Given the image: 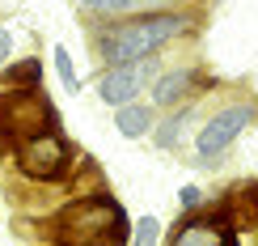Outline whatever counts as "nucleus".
Wrapping results in <instances>:
<instances>
[{
    "mask_svg": "<svg viewBox=\"0 0 258 246\" xmlns=\"http://www.w3.org/2000/svg\"><path fill=\"white\" fill-rule=\"evenodd\" d=\"M59 132V115L42 89H0V153Z\"/></svg>",
    "mask_w": 258,
    "mask_h": 246,
    "instance_id": "3",
    "label": "nucleus"
},
{
    "mask_svg": "<svg viewBox=\"0 0 258 246\" xmlns=\"http://www.w3.org/2000/svg\"><path fill=\"white\" fill-rule=\"evenodd\" d=\"M161 238V221L157 217H140L136 229H132V246H157Z\"/></svg>",
    "mask_w": 258,
    "mask_h": 246,
    "instance_id": "13",
    "label": "nucleus"
},
{
    "mask_svg": "<svg viewBox=\"0 0 258 246\" xmlns=\"http://www.w3.org/2000/svg\"><path fill=\"white\" fill-rule=\"evenodd\" d=\"M55 238L59 246H114L119 238H127V212L106 191L72 200L55 217Z\"/></svg>",
    "mask_w": 258,
    "mask_h": 246,
    "instance_id": "2",
    "label": "nucleus"
},
{
    "mask_svg": "<svg viewBox=\"0 0 258 246\" xmlns=\"http://www.w3.org/2000/svg\"><path fill=\"white\" fill-rule=\"evenodd\" d=\"M254 106H258V93H254Z\"/></svg>",
    "mask_w": 258,
    "mask_h": 246,
    "instance_id": "16",
    "label": "nucleus"
},
{
    "mask_svg": "<svg viewBox=\"0 0 258 246\" xmlns=\"http://www.w3.org/2000/svg\"><path fill=\"white\" fill-rule=\"evenodd\" d=\"M9 60H13V34H9V26H0V72L9 68Z\"/></svg>",
    "mask_w": 258,
    "mask_h": 246,
    "instance_id": "15",
    "label": "nucleus"
},
{
    "mask_svg": "<svg viewBox=\"0 0 258 246\" xmlns=\"http://www.w3.org/2000/svg\"><path fill=\"white\" fill-rule=\"evenodd\" d=\"M51 56H55V72H59V81H63V93H81V77H77V68H72V56L63 47H55Z\"/></svg>",
    "mask_w": 258,
    "mask_h": 246,
    "instance_id": "12",
    "label": "nucleus"
},
{
    "mask_svg": "<svg viewBox=\"0 0 258 246\" xmlns=\"http://www.w3.org/2000/svg\"><path fill=\"white\" fill-rule=\"evenodd\" d=\"M190 26H195V13H186V9H153V13H140L132 21L93 26L89 47L98 51L102 68H127V64L157 60V51L182 38Z\"/></svg>",
    "mask_w": 258,
    "mask_h": 246,
    "instance_id": "1",
    "label": "nucleus"
},
{
    "mask_svg": "<svg viewBox=\"0 0 258 246\" xmlns=\"http://www.w3.org/2000/svg\"><path fill=\"white\" fill-rule=\"evenodd\" d=\"M199 68H190V64H178V68H165L161 77L148 85V106H161V111H178V106H190V98L199 93Z\"/></svg>",
    "mask_w": 258,
    "mask_h": 246,
    "instance_id": "8",
    "label": "nucleus"
},
{
    "mask_svg": "<svg viewBox=\"0 0 258 246\" xmlns=\"http://www.w3.org/2000/svg\"><path fill=\"white\" fill-rule=\"evenodd\" d=\"M68 166H72V144L63 140V132L38 136V140L17 149V170L34 183H59L68 174Z\"/></svg>",
    "mask_w": 258,
    "mask_h": 246,
    "instance_id": "5",
    "label": "nucleus"
},
{
    "mask_svg": "<svg viewBox=\"0 0 258 246\" xmlns=\"http://www.w3.org/2000/svg\"><path fill=\"white\" fill-rule=\"evenodd\" d=\"M153 123H157V111L148 102H132V106H123V111H114V132H119L123 140H144V136L153 132Z\"/></svg>",
    "mask_w": 258,
    "mask_h": 246,
    "instance_id": "9",
    "label": "nucleus"
},
{
    "mask_svg": "<svg viewBox=\"0 0 258 246\" xmlns=\"http://www.w3.org/2000/svg\"><path fill=\"white\" fill-rule=\"evenodd\" d=\"M254 115H258L254 102H229V106H220V111L199 127V136H195V162L199 166H216L220 153H229V144L254 123Z\"/></svg>",
    "mask_w": 258,
    "mask_h": 246,
    "instance_id": "4",
    "label": "nucleus"
},
{
    "mask_svg": "<svg viewBox=\"0 0 258 246\" xmlns=\"http://www.w3.org/2000/svg\"><path fill=\"white\" fill-rule=\"evenodd\" d=\"M161 64L157 60H144V64H127V68H102L98 81H93V89H98V98L106 106H114V111H123V106L140 102V89H148L157 77H161Z\"/></svg>",
    "mask_w": 258,
    "mask_h": 246,
    "instance_id": "6",
    "label": "nucleus"
},
{
    "mask_svg": "<svg viewBox=\"0 0 258 246\" xmlns=\"http://www.w3.org/2000/svg\"><path fill=\"white\" fill-rule=\"evenodd\" d=\"M178 208L186 212V217H190V208L199 212V208H203V187H195V183H186V187L178 191Z\"/></svg>",
    "mask_w": 258,
    "mask_h": 246,
    "instance_id": "14",
    "label": "nucleus"
},
{
    "mask_svg": "<svg viewBox=\"0 0 258 246\" xmlns=\"http://www.w3.org/2000/svg\"><path fill=\"white\" fill-rule=\"evenodd\" d=\"M0 81L9 85V89H21V81H30V89H38V60H17V64H9L5 72H0Z\"/></svg>",
    "mask_w": 258,
    "mask_h": 246,
    "instance_id": "11",
    "label": "nucleus"
},
{
    "mask_svg": "<svg viewBox=\"0 0 258 246\" xmlns=\"http://www.w3.org/2000/svg\"><path fill=\"white\" fill-rule=\"evenodd\" d=\"M195 123V106H178L169 119H161L157 127H153V140H157V149H165V153H174V149L182 144V136H186V127Z\"/></svg>",
    "mask_w": 258,
    "mask_h": 246,
    "instance_id": "10",
    "label": "nucleus"
},
{
    "mask_svg": "<svg viewBox=\"0 0 258 246\" xmlns=\"http://www.w3.org/2000/svg\"><path fill=\"white\" fill-rule=\"evenodd\" d=\"M165 246H237V233H233V221H224L220 208H212V212L174 221L165 233Z\"/></svg>",
    "mask_w": 258,
    "mask_h": 246,
    "instance_id": "7",
    "label": "nucleus"
}]
</instances>
